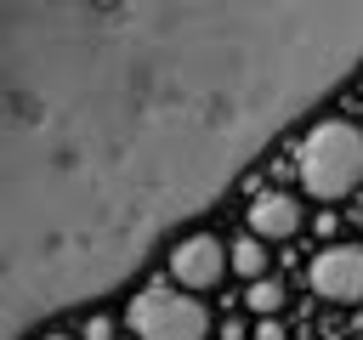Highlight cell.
Segmentation results:
<instances>
[{
    "label": "cell",
    "instance_id": "cell-1",
    "mask_svg": "<svg viewBox=\"0 0 363 340\" xmlns=\"http://www.w3.org/2000/svg\"><path fill=\"white\" fill-rule=\"evenodd\" d=\"M295 181L318 210L346 204L363 187V125L346 113L318 119L301 142H295Z\"/></svg>",
    "mask_w": 363,
    "mask_h": 340
},
{
    "label": "cell",
    "instance_id": "cell-2",
    "mask_svg": "<svg viewBox=\"0 0 363 340\" xmlns=\"http://www.w3.org/2000/svg\"><path fill=\"white\" fill-rule=\"evenodd\" d=\"M125 323L136 340H210V312L199 295L176 283H147L125 300Z\"/></svg>",
    "mask_w": 363,
    "mask_h": 340
},
{
    "label": "cell",
    "instance_id": "cell-3",
    "mask_svg": "<svg viewBox=\"0 0 363 340\" xmlns=\"http://www.w3.org/2000/svg\"><path fill=\"white\" fill-rule=\"evenodd\" d=\"M227 272H233V244H221L210 227L182 232V238L164 249V278H170L176 289H187V295H210V289H221Z\"/></svg>",
    "mask_w": 363,
    "mask_h": 340
},
{
    "label": "cell",
    "instance_id": "cell-4",
    "mask_svg": "<svg viewBox=\"0 0 363 340\" xmlns=\"http://www.w3.org/2000/svg\"><path fill=\"white\" fill-rule=\"evenodd\" d=\"M306 289L329 306H363V244H323L306 266Z\"/></svg>",
    "mask_w": 363,
    "mask_h": 340
},
{
    "label": "cell",
    "instance_id": "cell-5",
    "mask_svg": "<svg viewBox=\"0 0 363 340\" xmlns=\"http://www.w3.org/2000/svg\"><path fill=\"white\" fill-rule=\"evenodd\" d=\"M301 227H306V204L301 193H284V187H261L244 210V232H255L261 244H289Z\"/></svg>",
    "mask_w": 363,
    "mask_h": 340
},
{
    "label": "cell",
    "instance_id": "cell-6",
    "mask_svg": "<svg viewBox=\"0 0 363 340\" xmlns=\"http://www.w3.org/2000/svg\"><path fill=\"white\" fill-rule=\"evenodd\" d=\"M233 272H238L244 283L267 278V272H272V244H261L255 232H238V238H233Z\"/></svg>",
    "mask_w": 363,
    "mask_h": 340
},
{
    "label": "cell",
    "instance_id": "cell-7",
    "mask_svg": "<svg viewBox=\"0 0 363 340\" xmlns=\"http://www.w3.org/2000/svg\"><path fill=\"white\" fill-rule=\"evenodd\" d=\"M284 300H289V283H284L278 272H267V278L244 283V306H250L255 317H278V312H284Z\"/></svg>",
    "mask_w": 363,
    "mask_h": 340
},
{
    "label": "cell",
    "instance_id": "cell-8",
    "mask_svg": "<svg viewBox=\"0 0 363 340\" xmlns=\"http://www.w3.org/2000/svg\"><path fill=\"white\" fill-rule=\"evenodd\" d=\"M79 340H119V317H113V312H91V317H79Z\"/></svg>",
    "mask_w": 363,
    "mask_h": 340
},
{
    "label": "cell",
    "instance_id": "cell-9",
    "mask_svg": "<svg viewBox=\"0 0 363 340\" xmlns=\"http://www.w3.org/2000/svg\"><path fill=\"white\" fill-rule=\"evenodd\" d=\"M255 340H289L284 317H255Z\"/></svg>",
    "mask_w": 363,
    "mask_h": 340
},
{
    "label": "cell",
    "instance_id": "cell-10",
    "mask_svg": "<svg viewBox=\"0 0 363 340\" xmlns=\"http://www.w3.org/2000/svg\"><path fill=\"white\" fill-rule=\"evenodd\" d=\"M312 227H318V238H335V232H340V215H335V210H318Z\"/></svg>",
    "mask_w": 363,
    "mask_h": 340
},
{
    "label": "cell",
    "instance_id": "cell-11",
    "mask_svg": "<svg viewBox=\"0 0 363 340\" xmlns=\"http://www.w3.org/2000/svg\"><path fill=\"white\" fill-rule=\"evenodd\" d=\"M221 340H255V329L238 323V317H227V323H221Z\"/></svg>",
    "mask_w": 363,
    "mask_h": 340
},
{
    "label": "cell",
    "instance_id": "cell-12",
    "mask_svg": "<svg viewBox=\"0 0 363 340\" xmlns=\"http://www.w3.org/2000/svg\"><path fill=\"white\" fill-rule=\"evenodd\" d=\"M34 340H79V334H68V329H45V334H34Z\"/></svg>",
    "mask_w": 363,
    "mask_h": 340
},
{
    "label": "cell",
    "instance_id": "cell-13",
    "mask_svg": "<svg viewBox=\"0 0 363 340\" xmlns=\"http://www.w3.org/2000/svg\"><path fill=\"white\" fill-rule=\"evenodd\" d=\"M357 227H363V204H357Z\"/></svg>",
    "mask_w": 363,
    "mask_h": 340
},
{
    "label": "cell",
    "instance_id": "cell-14",
    "mask_svg": "<svg viewBox=\"0 0 363 340\" xmlns=\"http://www.w3.org/2000/svg\"><path fill=\"white\" fill-rule=\"evenodd\" d=\"M125 340H136V334H125Z\"/></svg>",
    "mask_w": 363,
    "mask_h": 340
}]
</instances>
